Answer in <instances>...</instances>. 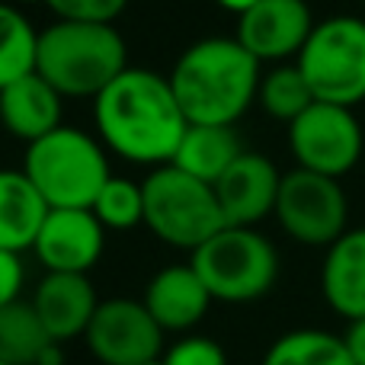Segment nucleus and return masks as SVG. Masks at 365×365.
I'll return each instance as SVG.
<instances>
[{
  "label": "nucleus",
  "instance_id": "1",
  "mask_svg": "<svg viewBox=\"0 0 365 365\" xmlns=\"http://www.w3.org/2000/svg\"><path fill=\"white\" fill-rule=\"evenodd\" d=\"M93 125L109 154L128 164L160 167L173 160L189 119L170 77L128 64L93 100Z\"/></svg>",
  "mask_w": 365,
  "mask_h": 365
},
{
  "label": "nucleus",
  "instance_id": "2",
  "mask_svg": "<svg viewBox=\"0 0 365 365\" xmlns=\"http://www.w3.org/2000/svg\"><path fill=\"white\" fill-rule=\"evenodd\" d=\"M167 77L189 122L234 125L257 103L263 64L237 38L208 36L189 45Z\"/></svg>",
  "mask_w": 365,
  "mask_h": 365
},
{
  "label": "nucleus",
  "instance_id": "3",
  "mask_svg": "<svg viewBox=\"0 0 365 365\" xmlns=\"http://www.w3.org/2000/svg\"><path fill=\"white\" fill-rule=\"evenodd\" d=\"M128 68V45L115 23L55 19L38 29L36 71L64 100H96Z\"/></svg>",
  "mask_w": 365,
  "mask_h": 365
},
{
  "label": "nucleus",
  "instance_id": "4",
  "mask_svg": "<svg viewBox=\"0 0 365 365\" xmlns=\"http://www.w3.org/2000/svg\"><path fill=\"white\" fill-rule=\"evenodd\" d=\"M19 170L32 180L48 208H93L100 189L113 177L106 145L74 125H58L26 145Z\"/></svg>",
  "mask_w": 365,
  "mask_h": 365
},
{
  "label": "nucleus",
  "instance_id": "5",
  "mask_svg": "<svg viewBox=\"0 0 365 365\" xmlns=\"http://www.w3.org/2000/svg\"><path fill=\"white\" fill-rule=\"evenodd\" d=\"M215 302L244 304L272 292L279 279V250L259 227L225 225L189 253Z\"/></svg>",
  "mask_w": 365,
  "mask_h": 365
},
{
  "label": "nucleus",
  "instance_id": "6",
  "mask_svg": "<svg viewBox=\"0 0 365 365\" xmlns=\"http://www.w3.org/2000/svg\"><path fill=\"white\" fill-rule=\"evenodd\" d=\"M145 227L167 247L189 250L202 247L215 231L225 227L215 186L177 164L151 167L145 180Z\"/></svg>",
  "mask_w": 365,
  "mask_h": 365
},
{
  "label": "nucleus",
  "instance_id": "7",
  "mask_svg": "<svg viewBox=\"0 0 365 365\" xmlns=\"http://www.w3.org/2000/svg\"><path fill=\"white\" fill-rule=\"evenodd\" d=\"M295 64L317 100L359 106L365 100V19L330 16L311 29Z\"/></svg>",
  "mask_w": 365,
  "mask_h": 365
},
{
  "label": "nucleus",
  "instance_id": "8",
  "mask_svg": "<svg viewBox=\"0 0 365 365\" xmlns=\"http://www.w3.org/2000/svg\"><path fill=\"white\" fill-rule=\"evenodd\" d=\"M272 215L279 227L304 247H330L349 231V202L340 180L304 167L282 173Z\"/></svg>",
  "mask_w": 365,
  "mask_h": 365
},
{
  "label": "nucleus",
  "instance_id": "9",
  "mask_svg": "<svg viewBox=\"0 0 365 365\" xmlns=\"http://www.w3.org/2000/svg\"><path fill=\"white\" fill-rule=\"evenodd\" d=\"M289 151L295 167L343 180L362 160V122L349 106L317 100L295 122H289Z\"/></svg>",
  "mask_w": 365,
  "mask_h": 365
},
{
  "label": "nucleus",
  "instance_id": "10",
  "mask_svg": "<svg viewBox=\"0 0 365 365\" xmlns=\"http://www.w3.org/2000/svg\"><path fill=\"white\" fill-rule=\"evenodd\" d=\"M87 353L100 365H151L164 356V327L141 298L100 302L87 334Z\"/></svg>",
  "mask_w": 365,
  "mask_h": 365
},
{
  "label": "nucleus",
  "instance_id": "11",
  "mask_svg": "<svg viewBox=\"0 0 365 365\" xmlns=\"http://www.w3.org/2000/svg\"><path fill=\"white\" fill-rule=\"evenodd\" d=\"M308 0H259L237 16V38L259 64L295 61L314 29Z\"/></svg>",
  "mask_w": 365,
  "mask_h": 365
},
{
  "label": "nucleus",
  "instance_id": "12",
  "mask_svg": "<svg viewBox=\"0 0 365 365\" xmlns=\"http://www.w3.org/2000/svg\"><path fill=\"white\" fill-rule=\"evenodd\" d=\"M106 227L93 208H48L32 253L45 272H90L103 257Z\"/></svg>",
  "mask_w": 365,
  "mask_h": 365
},
{
  "label": "nucleus",
  "instance_id": "13",
  "mask_svg": "<svg viewBox=\"0 0 365 365\" xmlns=\"http://www.w3.org/2000/svg\"><path fill=\"white\" fill-rule=\"evenodd\" d=\"M212 186L215 195H218L225 225L257 227L259 221L276 212L282 173L266 154L244 151Z\"/></svg>",
  "mask_w": 365,
  "mask_h": 365
},
{
  "label": "nucleus",
  "instance_id": "14",
  "mask_svg": "<svg viewBox=\"0 0 365 365\" xmlns=\"http://www.w3.org/2000/svg\"><path fill=\"white\" fill-rule=\"evenodd\" d=\"M29 304L36 308L51 340L71 343L83 340L96 308H100V298H96V289L87 272H45Z\"/></svg>",
  "mask_w": 365,
  "mask_h": 365
},
{
  "label": "nucleus",
  "instance_id": "15",
  "mask_svg": "<svg viewBox=\"0 0 365 365\" xmlns=\"http://www.w3.org/2000/svg\"><path fill=\"white\" fill-rule=\"evenodd\" d=\"M141 302L164 334H192L205 321L215 298L192 263H173L148 279Z\"/></svg>",
  "mask_w": 365,
  "mask_h": 365
},
{
  "label": "nucleus",
  "instance_id": "16",
  "mask_svg": "<svg viewBox=\"0 0 365 365\" xmlns=\"http://www.w3.org/2000/svg\"><path fill=\"white\" fill-rule=\"evenodd\" d=\"M61 103L64 96L38 71H32L0 90V125L10 138L32 145L55 132L58 125H64Z\"/></svg>",
  "mask_w": 365,
  "mask_h": 365
},
{
  "label": "nucleus",
  "instance_id": "17",
  "mask_svg": "<svg viewBox=\"0 0 365 365\" xmlns=\"http://www.w3.org/2000/svg\"><path fill=\"white\" fill-rule=\"evenodd\" d=\"M321 292L330 311L346 321L365 317V227H349L327 247L321 266Z\"/></svg>",
  "mask_w": 365,
  "mask_h": 365
},
{
  "label": "nucleus",
  "instance_id": "18",
  "mask_svg": "<svg viewBox=\"0 0 365 365\" xmlns=\"http://www.w3.org/2000/svg\"><path fill=\"white\" fill-rule=\"evenodd\" d=\"M45 215H48V202L38 195V189L23 170H0V247L4 250H32Z\"/></svg>",
  "mask_w": 365,
  "mask_h": 365
},
{
  "label": "nucleus",
  "instance_id": "19",
  "mask_svg": "<svg viewBox=\"0 0 365 365\" xmlns=\"http://www.w3.org/2000/svg\"><path fill=\"white\" fill-rule=\"evenodd\" d=\"M240 154H244V145H240L234 125H199V122H189L170 164H177L180 170L192 173V177L205 182H215Z\"/></svg>",
  "mask_w": 365,
  "mask_h": 365
},
{
  "label": "nucleus",
  "instance_id": "20",
  "mask_svg": "<svg viewBox=\"0 0 365 365\" xmlns=\"http://www.w3.org/2000/svg\"><path fill=\"white\" fill-rule=\"evenodd\" d=\"M263 365H356L343 336L330 330L302 327L276 336L263 356Z\"/></svg>",
  "mask_w": 365,
  "mask_h": 365
},
{
  "label": "nucleus",
  "instance_id": "21",
  "mask_svg": "<svg viewBox=\"0 0 365 365\" xmlns=\"http://www.w3.org/2000/svg\"><path fill=\"white\" fill-rule=\"evenodd\" d=\"M51 343L36 308L23 298L0 304V362L6 365H38V356Z\"/></svg>",
  "mask_w": 365,
  "mask_h": 365
},
{
  "label": "nucleus",
  "instance_id": "22",
  "mask_svg": "<svg viewBox=\"0 0 365 365\" xmlns=\"http://www.w3.org/2000/svg\"><path fill=\"white\" fill-rule=\"evenodd\" d=\"M257 103L269 119L279 122H295L311 103H317L311 83L304 81L302 68L295 61H282V64H269L259 77V90H257Z\"/></svg>",
  "mask_w": 365,
  "mask_h": 365
},
{
  "label": "nucleus",
  "instance_id": "23",
  "mask_svg": "<svg viewBox=\"0 0 365 365\" xmlns=\"http://www.w3.org/2000/svg\"><path fill=\"white\" fill-rule=\"evenodd\" d=\"M38 29L29 23L23 6L0 0V90L36 71Z\"/></svg>",
  "mask_w": 365,
  "mask_h": 365
},
{
  "label": "nucleus",
  "instance_id": "24",
  "mask_svg": "<svg viewBox=\"0 0 365 365\" xmlns=\"http://www.w3.org/2000/svg\"><path fill=\"white\" fill-rule=\"evenodd\" d=\"M93 215L106 231H132L145 225V189L125 177H109L93 202Z\"/></svg>",
  "mask_w": 365,
  "mask_h": 365
},
{
  "label": "nucleus",
  "instance_id": "25",
  "mask_svg": "<svg viewBox=\"0 0 365 365\" xmlns=\"http://www.w3.org/2000/svg\"><path fill=\"white\" fill-rule=\"evenodd\" d=\"M160 365H227V353L212 336L186 334V336H180L173 346L164 349Z\"/></svg>",
  "mask_w": 365,
  "mask_h": 365
},
{
  "label": "nucleus",
  "instance_id": "26",
  "mask_svg": "<svg viewBox=\"0 0 365 365\" xmlns=\"http://www.w3.org/2000/svg\"><path fill=\"white\" fill-rule=\"evenodd\" d=\"M55 19H81V23H115L125 13L128 0H45Z\"/></svg>",
  "mask_w": 365,
  "mask_h": 365
},
{
  "label": "nucleus",
  "instance_id": "27",
  "mask_svg": "<svg viewBox=\"0 0 365 365\" xmlns=\"http://www.w3.org/2000/svg\"><path fill=\"white\" fill-rule=\"evenodd\" d=\"M23 282H26V266L19 259V253L0 247V304L23 298Z\"/></svg>",
  "mask_w": 365,
  "mask_h": 365
},
{
  "label": "nucleus",
  "instance_id": "28",
  "mask_svg": "<svg viewBox=\"0 0 365 365\" xmlns=\"http://www.w3.org/2000/svg\"><path fill=\"white\" fill-rule=\"evenodd\" d=\"M343 343H346L353 362L365 365V317H359V321H349L346 334H343Z\"/></svg>",
  "mask_w": 365,
  "mask_h": 365
},
{
  "label": "nucleus",
  "instance_id": "29",
  "mask_svg": "<svg viewBox=\"0 0 365 365\" xmlns=\"http://www.w3.org/2000/svg\"><path fill=\"white\" fill-rule=\"evenodd\" d=\"M215 4L221 6V10L234 13V16H240V13H247L253 4H259V0H215Z\"/></svg>",
  "mask_w": 365,
  "mask_h": 365
},
{
  "label": "nucleus",
  "instance_id": "30",
  "mask_svg": "<svg viewBox=\"0 0 365 365\" xmlns=\"http://www.w3.org/2000/svg\"><path fill=\"white\" fill-rule=\"evenodd\" d=\"M16 6H36V4H45V0H13Z\"/></svg>",
  "mask_w": 365,
  "mask_h": 365
},
{
  "label": "nucleus",
  "instance_id": "31",
  "mask_svg": "<svg viewBox=\"0 0 365 365\" xmlns=\"http://www.w3.org/2000/svg\"><path fill=\"white\" fill-rule=\"evenodd\" d=\"M151 365H160V362H151Z\"/></svg>",
  "mask_w": 365,
  "mask_h": 365
},
{
  "label": "nucleus",
  "instance_id": "32",
  "mask_svg": "<svg viewBox=\"0 0 365 365\" xmlns=\"http://www.w3.org/2000/svg\"><path fill=\"white\" fill-rule=\"evenodd\" d=\"M0 365H6V362H0Z\"/></svg>",
  "mask_w": 365,
  "mask_h": 365
}]
</instances>
